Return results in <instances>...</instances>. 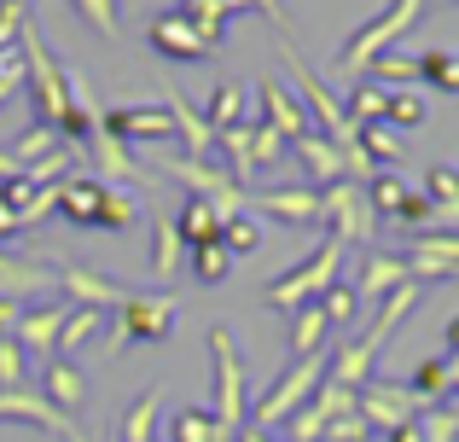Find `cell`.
<instances>
[{"label":"cell","instance_id":"1","mask_svg":"<svg viewBox=\"0 0 459 442\" xmlns=\"http://www.w3.org/2000/svg\"><path fill=\"white\" fill-rule=\"evenodd\" d=\"M343 256H349V245H343L337 233H325V238H320V250H314V256H303L291 273H285V280H273L262 303L280 308V315H291V308H303V303H320L325 285L343 280Z\"/></svg>","mask_w":459,"mask_h":442},{"label":"cell","instance_id":"2","mask_svg":"<svg viewBox=\"0 0 459 442\" xmlns=\"http://www.w3.org/2000/svg\"><path fill=\"white\" fill-rule=\"evenodd\" d=\"M425 6H430V0H390V6H384L378 18L360 23V30L343 41V53H337V70H343V76H367L372 58L407 41V30L419 23V12H425Z\"/></svg>","mask_w":459,"mask_h":442},{"label":"cell","instance_id":"3","mask_svg":"<svg viewBox=\"0 0 459 442\" xmlns=\"http://www.w3.org/2000/svg\"><path fill=\"white\" fill-rule=\"evenodd\" d=\"M180 320V297L169 291H128L123 303L111 308V350H123V343H163L169 332H175Z\"/></svg>","mask_w":459,"mask_h":442},{"label":"cell","instance_id":"4","mask_svg":"<svg viewBox=\"0 0 459 442\" xmlns=\"http://www.w3.org/2000/svg\"><path fill=\"white\" fill-rule=\"evenodd\" d=\"M210 361H215V425L221 437H238V425H250V385H245V361L227 326H210Z\"/></svg>","mask_w":459,"mask_h":442},{"label":"cell","instance_id":"5","mask_svg":"<svg viewBox=\"0 0 459 442\" xmlns=\"http://www.w3.org/2000/svg\"><path fill=\"white\" fill-rule=\"evenodd\" d=\"M332 373V350H320V355H303V361H291L280 373V385L268 390V396L256 402V408H250V425H256V431H280L285 420H291L297 408H303V402L314 396V390H320V378Z\"/></svg>","mask_w":459,"mask_h":442},{"label":"cell","instance_id":"6","mask_svg":"<svg viewBox=\"0 0 459 442\" xmlns=\"http://www.w3.org/2000/svg\"><path fill=\"white\" fill-rule=\"evenodd\" d=\"M157 169H163L169 181L192 186V198H204V204H210L221 221L245 216V186H238L227 169H215V163H204V158H186V152H157Z\"/></svg>","mask_w":459,"mask_h":442},{"label":"cell","instance_id":"7","mask_svg":"<svg viewBox=\"0 0 459 442\" xmlns=\"http://www.w3.org/2000/svg\"><path fill=\"white\" fill-rule=\"evenodd\" d=\"M320 221H325V233H337L343 245H360L367 250V238L378 233V210H372V198H367V181H332V186H320Z\"/></svg>","mask_w":459,"mask_h":442},{"label":"cell","instance_id":"8","mask_svg":"<svg viewBox=\"0 0 459 442\" xmlns=\"http://www.w3.org/2000/svg\"><path fill=\"white\" fill-rule=\"evenodd\" d=\"M355 413L367 420V431H384V437H390L395 425L419 420V413H425V402H419L402 378H367V385L355 390Z\"/></svg>","mask_w":459,"mask_h":442},{"label":"cell","instance_id":"9","mask_svg":"<svg viewBox=\"0 0 459 442\" xmlns=\"http://www.w3.org/2000/svg\"><path fill=\"white\" fill-rule=\"evenodd\" d=\"M402 262H407V273H413L419 285L454 280V273H459V233H437V227H419V233L407 238Z\"/></svg>","mask_w":459,"mask_h":442},{"label":"cell","instance_id":"10","mask_svg":"<svg viewBox=\"0 0 459 442\" xmlns=\"http://www.w3.org/2000/svg\"><path fill=\"white\" fill-rule=\"evenodd\" d=\"M0 420H23V425H41V431H53V437H65V442H88L76 431V420L70 413H58L53 402L41 396V390H0Z\"/></svg>","mask_w":459,"mask_h":442},{"label":"cell","instance_id":"11","mask_svg":"<svg viewBox=\"0 0 459 442\" xmlns=\"http://www.w3.org/2000/svg\"><path fill=\"white\" fill-rule=\"evenodd\" d=\"M105 134L123 140V146H134V140H146V146H157V140L175 134V117H169V105H117V111H105Z\"/></svg>","mask_w":459,"mask_h":442},{"label":"cell","instance_id":"12","mask_svg":"<svg viewBox=\"0 0 459 442\" xmlns=\"http://www.w3.org/2000/svg\"><path fill=\"white\" fill-rule=\"evenodd\" d=\"M245 204H256L262 216H280L291 227H314L320 221V186H262V193H245Z\"/></svg>","mask_w":459,"mask_h":442},{"label":"cell","instance_id":"13","mask_svg":"<svg viewBox=\"0 0 459 442\" xmlns=\"http://www.w3.org/2000/svg\"><path fill=\"white\" fill-rule=\"evenodd\" d=\"M65 320H70L65 303H35V308H23V315H18V332H12V338H18V350H23V361H30V355H53Z\"/></svg>","mask_w":459,"mask_h":442},{"label":"cell","instance_id":"14","mask_svg":"<svg viewBox=\"0 0 459 442\" xmlns=\"http://www.w3.org/2000/svg\"><path fill=\"white\" fill-rule=\"evenodd\" d=\"M256 93H262V111H268L262 123H273V128H280V134H285V146H291L297 134H308V128H314V123H308V111L297 105V88H291V82L262 76V82H256Z\"/></svg>","mask_w":459,"mask_h":442},{"label":"cell","instance_id":"15","mask_svg":"<svg viewBox=\"0 0 459 442\" xmlns=\"http://www.w3.org/2000/svg\"><path fill=\"white\" fill-rule=\"evenodd\" d=\"M58 285L70 291V303H76V308H100V315H111V308L128 297L117 280H105V273L82 268V262H65V268H58Z\"/></svg>","mask_w":459,"mask_h":442},{"label":"cell","instance_id":"16","mask_svg":"<svg viewBox=\"0 0 459 442\" xmlns=\"http://www.w3.org/2000/svg\"><path fill=\"white\" fill-rule=\"evenodd\" d=\"M105 193H111V186L93 181V175H65V181H58V216L70 227H100Z\"/></svg>","mask_w":459,"mask_h":442},{"label":"cell","instance_id":"17","mask_svg":"<svg viewBox=\"0 0 459 442\" xmlns=\"http://www.w3.org/2000/svg\"><path fill=\"white\" fill-rule=\"evenodd\" d=\"M146 41H152V47H157L163 58H180V65H192V58H210V47L198 41V30H192V18H180L175 6H169V12H157V18H152Z\"/></svg>","mask_w":459,"mask_h":442},{"label":"cell","instance_id":"18","mask_svg":"<svg viewBox=\"0 0 459 442\" xmlns=\"http://www.w3.org/2000/svg\"><path fill=\"white\" fill-rule=\"evenodd\" d=\"M41 396L53 402L58 413H82L88 408V373H82L70 355H58V361L41 367Z\"/></svg>","mask_w":459,"mask_h":442},{"label":"cell","instance_id":"19","mask_svg":"<svg viewBox=\"0 0 459 442\" xmlns=\"http://www.w3.org/2000/svg\"><path fill=\"white\" fill-rule=\"evenodd\" d=\"M419 297H425V285H419V280H407L402 291H390V297H384V303H378V320H372V332H360L355 343H360V350H367V355H378L384 343L395 338V326H402V320H407V315H413V308H419Z\"/></svg>","mask_w":459,"mask_h":442},{"label":"cell","instance_id":"20","mask_svg":"<svg viewBox=\"0 0 459 442\" xmlns=\"http://www.w3.org/2000/svg\"><path fill=\"white\" fill-rule=\"evenodd\" d=\"M413 280L407 273V262L402 256H390V250H360V303H384L390 291H402V285Z\"/></svg>","mask_w":459,"mask_h":442},{"label":"cell","instance_id":"21","mask_svg":"<svg viewBox=\"0 0 459 442\" xmlns=\"http://www.w3.org/2000/svg\"><path fill=\"white\" fill-rule=\"evenodd\" d=\"M163 105H169V117H175V134H180V146H186V158H204V163H210L215 158V128L204 123V111H192L175 88H163Z\"/></svg>","mask_w":459,"mask_h":442},{"label":"cell","instance_id":"22","mask_svg":"<svg viewBox=\"0 0 459 442\" xmlns=\"http://www.w3.org/2000/svg\"><path fill=\"white\" fill-rule=\"evenodd\" d=\"M291 152L303 158V169L314 175L308 186H332V181H343V175H349V169H343V152H337L332 140L320 134V128H308V134H297V140H291Z\"/></svg>","mask_w":459,"mask_h":442},{"label":"cell","instance_id":"23","mask_svg":"<svg viewBox=\"0 0 459 442\" xmlns=\"http://www.w3.org/2000/svg\"><path fill=\"white\" fill-rule=\"evenodd\" d=\"M163 442H233V437H221L210 408H175L163 420Z\"/></svg>","mask_w":459,"mask_h":442},{"label":"cell","instance_id":"24","mask_svg":"<svg viewBox=\"0 0 459 442\" xmlns=\"http://www.w3.org/2000/svg\"><path fill=\"white\" fill-rule=\"evenodd\" d=\"M325 338H332V320L320 315V303L291 308V361H303V355H320Z\"/></svg>","mask_w":459,"mask_h":442},{"label":"cell","instance_id":"25","mask_svg":"<svg viewBox=\"0 0 459 442\" xmlns=\"http://www.w3.org/2000/svg\"><path fill=\"white\" fill-rule=\"evenodd\" d=\"M175 233H180V245H215L221 238V216H215L204 198H180V216H175Z\"/></svg>","mask_w":459,"mask_h":442},{"label":"cell","instance_id":"26","mask_svg":"<svg viewBox=\"0 0 459 442\" xmlns=\"http://www.w3.org/2000/svg\"><path fill=\"white\" fill-rule=\"evenodd\" d=\"M367 82H378V88H413L419 82V53H402V47H390V53H378L367 65Z\"/></svg>","mask_w":459,"mask_h":442},{"label":"cell","instance_id":"27","mask_svg":"<svg viewBox=\"0 0 459 442\" xmlns=\"http://www.w3.org/2000/svg\"><path fill=\"white\" fill-rule=\"evenodd\" d=\"M157 413H163V390L152 385V390H140V396L123 408V442H152Z\"/></svg>","mask_w":459,"mask_h":442},{"label":"cell","instance_id":"28","mask_svg":"<svg viewBox=\"0 0 459 442\" xmlns=\"http://www.w3.org/2000/svg\"><path fill=\"white\" fill-rule=\"evenodd\" d=\"M58 146H65V134H53L47 123H35V128H23V134L12 140L6 152H12V163H18V169H35V163H41V158H53Z\"/></svg>","mask_w":459,"mask_h":442},{"label":"cell","instance_id":"29","mask_svg":"<svg viewBox=\"0 0 459 442\" xmlns=\"http://www.w3.org/2000/svg\"><path fill=\"white\" fill-rule=\"evenodd\" d=\"M180 250H186V245H180L175 221H169V216H157V221H152V273H157V280H175Z\"/></svg>","mask_w":459,"mask_h":442},{"label":"cell","instance_id":"30","mask_svg":"<svg viewBox=\"0 0 459 442\" xmlns=\"http://www.w3.org/2000/svg\"><path fill=\"white\" fill-rule=\"evenodd\" d=\"M343 111H349V123H355V128H372L384 111H390V88H378V82H367V76H360Z\"/></svg>","mask_w":459,"mask_h":442},{"label":"cell","instance_id":"31","mask_svg":"<svg viewBox=\"0 0 459 442\" xmlns=\"http://www.w3.org/2000/svg\"><path fill=\"white\" fill-rule=\"evenodd\" d=\"M419 82H430L437 93H454V100H459V53H448V47L419 53Z\"/></svg>","mask_w":459,"mask_h":442},{"label":"cell","instance_id":"32","mask_svg":"<svg viewBox=\"0 0 459 442\" xmlns=\"http://www.w3.org/2000/svg\"><path fill=\"white\" fill-rule=\"evenodd\" d=\"M215 152L227 158V175H233L238 186L256 175V163H250V128L245 123H238V128H221V134H215Z\"/></svg>","mask_w":459,"mask_h":442},{"label":"cell","instance_id":"33","mask_svg":"<svg viewBox=\"0 0 459 442\" xmlns=\"http://www.w3.org/2000/svg\"><path fill=\"white\" fill-rule=\"evenodd\" d=\"M238 117H245V88H233V82H221V88L210 93V105H204V123L221 134V128H238Z\"/></svg>","mask_w":459,"mask_h":442},{"label":"cell","instance_id":"34","mask_svg":"<svg viewBox=\"0 0 459 442\" xmlns=\"http://www.w3.org/2000/svg\"><path fill=\"white\" fill-rule=\"evenodd\" d=\"M407 193H413V186H407L395 169H378V175L367 181V198H372V210H378V216H402Z\"/></svg>","mask_w":459,"mask_h":442},{"label":"cell","instance_id":"35","mask_svg":"<svg viewBox=\"0 0 459 442\" xmlns=\"http://www.w3.org/2000/svg\"><path fill=\"white\" fill-rule=\"evenodd\" d=\"M320 315L332 320V332H337V326H355V315H360V291H355L349 280L325 285V291H320Z\"/></svg>","mask_w":459,"mask_h":442},{"label":"cell","instance_id":"36","mask_svg":"<svg viewBox=\"0 0 459 442\" xmlns=\"http://www.w3.org/2000/svg\"><path fill=\"white\" fill-rule=\"evenodd\" d=\"M41 285H47L41 262H18V256H6V250H0V297H18V291H41Z\"/></svg>","mask_w":459,"mask_h":442},{"label":"cell","instance_id":"37","mask_svg":"<svg viewBox=\"0 0 459 442\" xmlns=\"http://www.w3.org/2000/svg\"><path fill=\"white\" fill-rule=\"evenodd\" d=\"M407 390H413L419 402H442V396H448V355H430V361H419L413 378H407Z\"/></svg>","mask_w":459,"mask_h":442},{"label":"cell","instance_id":"38","mask_svg":"<svg viewBox=\"0 0 459 442\" xmlns=\"http://www.w3.org/2000/svg\"><path fill=\"white\" fill-rule=\"evenodd\" d=\"M100 326H105V315H100V308H70L65 332H58V350H65V355H76L88 338H100Z\"/></svg>","mask_w":459,"mask_h":442},{"label":"cell","instance_id":"39","mask_svg":"<svg viewBox=\"0 0 459 442\" xmlns=\"http://www.w3.org/2000/svg\"><path fill=\"white\" fill-rule=\"evenodd\" d=\"M76 6V18H88L93 35H105V41H123V18H117V0H70Z\"/></svg>","mask_w":459,"mask_h":442},{"label":"cell","instance_id":"40","mask_svg":"<svg viewBox=\"0 0 459 442\" xmlns=\"http://www.w3.org/2000/svg\"><path fill=\"white\" fill-rule=\"evenodd\" d=\"M192 273H198L204 285H221L227 273H233V250H227L221 238H215V245H198L192 250Z\"/></svg>","mask_w":459,"mask_h":442},{"label":"cell","instance_id":"41","mask_svg":"<svg viewBox=\"0 0 459 442\" xmlns=\"http://www.w3.org/2000/svg\"><path fill=\"white\" fill-rule=\"evenodd\" d=\"M360 152H367V163H384V169H395V163H402V140H395L384 123L360 128Z\"/></svg>","mask_w":459,"mask_h":442},{"label":"cell","instance_id":"42","mask_svg":"<svg viewBox=\"0 0 459 442\" xmlns=\"http://www.w3.org/2000/svg\"><path fill=\"white\" fill-rule=\"evenodd\" d=\"M285 152H291V146H285V134L273 123H256V128H250V163H256V169H273Z\"/></svg>","mask_w":459,"mask_h":442},{"label":"cell","instance_id":"43","mask_svg":"<svg viewBox=\"0 0 459 442\" xmlns=\"http://www.w3.org/2000/svg\"><path fill=\"white\" fill-rule=\"evenodd\" d=\"M134 221H140V198H128L123 186H111V193H105V216H100V227L123 233V227H134Z\"/></svg>","mask_w":459,"mask_h":442},{"label":"cell","instance_id":"44","mask_svg":"<svg viewBox=\"0 0 459 442\" xmlns=\"http://www.w3.org/2000/svg\"><path fill=\"white\" fill-rule=\"evenodd\" d=\"M221 245L233 250V256H250V250L262 245V227H256V216H233V221H221Z\"/></svg>","mask_w":459,"mask_h":442},{"label":"cell","instance_id":"45","mask_svg":"<svg viewBox=\"0 0 459 442\" xmlns=\"http://www.w3.org/2000/svg\"><path fill=\"white\" fill-rule=\"evenodd\" d=\"M419 437L425 442H459V413L454 408H425L419 413Z\"/></svg>","mask_w":459,"mask_h":442},{"label":"cell","instance_id":"46","mask_svg":"<svg viewBox=\"0 0 459 442\" xmlns=\"http://www.w3.org/2000/svg\"><path fill=\"white\" fill-rule=\"evenodd\" d=\"M245 6L250 0H175V12H186V18H221V23H233Z\"/></svg>","mask_w":459,"mask_h":442},{"label":"cell","instance_id":"47","mask_svg":"<svg viewBox=\"0 0 459 442\" xmlns=\"http://www.w3.org/2000/svg\"><path fill=\"white\" fill-rule=\"evenodd\" d=\"M384 117H390V123H402V128H419V123H425V100H419L413 88H395Z\"/></svg>","mask_w":459,"mask_h":442},{"label":"cell","instance_id":"48","mask_svg":"<svg viewBox=\"0 0 459 442\" xmlns=\"http://www.w3.org/2000/svg\"><path fill=\"white\" fill-rule=\"evenodd\" d=\"M425 198H430V204H454V198H459V169L437 163V169L425 175Z\"/></svg>","mask_w":459,"mask_h":442},{"label":"cell","instance_id":"49","mask_svg":"<svg viewBox=\"0 0 459 442\" xmlns=\"http://www.w3.org/2000/svg\"><path fill=\"white\" fill-rule=\"evenodd\" d=\"M23 385V350L18 338H0V390H18Z\"/></svg>","mask_w":459,"mask_h":442},{"label":"cell","instance_id":"50","mask_svg":"<svg viewBox=\"0 0 459 442\" xmlns=\"http://www.w3.org/2000/svg\"><path fill=\"white\" fill-rule=\"evenodd\" d=\"M367 437H372V431H367V420H360L355 408H349V413H337V420L325 425V442H367Z\"/></svg>","mask_w":459,"mask_h":442},{"label":"cell","instance_id":"51","mask_svg":"<svg viewBox=\"0 0 459 442\" xmlns=\"http://www.w3.org/2000/svg\"><path fill=\"white\" fill-rule=\"evenodd\" d=\"M430 227H437V233H459V198H454V204H437Z\"/></svg>","mask_w":459,"mask_h":442},{"label":"cell","instance_id":"52","mask_svg":"<svg viewBox=\"0 0 459 442\" xmlns=\"http://www.w3.org/2000/svg\"><path fill=\"white\" fill-rule=\"evenodd\" d=\"M18 315H23V308L12 303V297H0V338H12V332H18Z\"/></svg>","mask_w":459,"mask_h":442},{"label":"cell","instance_id":"53","mask_svg":"<svg viewBox=\"0 0 459 442\" xmlns=\"http://www.w3.org/2000/svg\"><path fill=\"white\" fill-rule=\"evenodd\" d=\"M23 88V65H12V70H0V105L12 100V93Z\"/></svg>","mask_w":459,"mask_h":442},{"label":"cell","instance_id":"54","mask_svg":"<svg viewBox=\"0 0 459 442\" xmlns=\"http://www.w3.org/2000/svg\"><path fill=\"white\" fill-rule=\"evenodd\" d=\"M0 238H23V227H18V216H12L6 204H0Z\"/></svg>","mask_w":459,"mask_h":442},{"label":"cell","instance_id":"55","mask_svg":"<svg viewBox=\"0 0 459 442\" xmlns=\"http://www.w3.org/2000/svg\"><path fill=\"white\" fill-rule=\"evenodd\" d=\"M390 442H425V437H419V420H407V425H395V431H390Z\"/></svg>","mask_w":459,"mask_h":442},{"label":"cell","instance_id":"56","mask_svg":"<svg viewBox=\"0 0 459 442\" xmlns=\"http://www.w3.org/2000/svg\"><path fill=\"white\" fill-rule=\"evenodd\" d=\"M233 442H273V437H268V431H256V425H238V437H233Z\"/></svg>","mask_w":459,"mask_h":442},{"label":"cell","instance_id":"57","mask_svg":"<svg viewBox=\"0 0 459 442\" xmlns=\"http://www.w3.org/2000/svg\"><path fill=\"white\" fill-rule=\"evenodd\" d=\"M448 396H459V355H448Z\"/></svg>","mask_w":459,"mask_h":442},{"label":"cell","instance_id":"58","mask_svg":"<svg viewBox=\"0 0 459 442\" xmlns=\"http://www.w3.org/2000/svg\"><path fill=\"white\" fill-rule=\"evenodd\" d=\"M448 355H459V315L448 320Z\"/></svg>","mask_w":459,"mask_h":442},{"label":"cell","instance_id":"59","mask_svg":"<svg viewBox=\"0 0 459 442\" xmlns=\"http://www.w3.org/2000/svg\"><path fill=\"white\" fill-rule=\"evenodd\" d=\"M18 6H30V0H18Z\"/></svg>","mask_w":459,"mask_h":442}]
</instances>
